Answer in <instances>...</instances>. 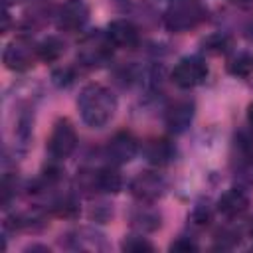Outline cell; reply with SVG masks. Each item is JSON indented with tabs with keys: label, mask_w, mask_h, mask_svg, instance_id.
I'll use <instances>...</instances> for the list:
<instances>
[{
	"label": "cell",
	"mask_w": 253,
	"mask_h": 253,
	"mask_svg": "<svg viewBox=\"0 0 253 253\" xmlns=\"http://www.w3.org/2000/svg\"><path fill=\"white\" fill-rule=\"evenodd\" d=\"M77 111L87 126L103 128L113 121L117 113V97L109 87L101 83H89L77 97Z\"/></svg>",
	"instance_id": "6da1fadb"
},
{
	"label": "cell",
	"mask_w": 253,
	"mask_h": 253,
	"mask_svg": "<svg viewBox=\"0 0 253 253\" xmlns=\"http://www.w3.org/2000/svg\"><path fill=\"white\" fill-rule=\"evenodd\" d=\"M208 16V10L202 0H170L162 22L164 28L172 34H186L198 28Z\"/></svg>",
	"instance_id": "7a4b0ae2"
},
{
	"label": "cell",
	"mask_w": 253,
	"mask_h": 253,
	"mask_svg": "<svg viewBox=\"0 0 253 253\" xmlns=\"http://www.w3.org/2000/svg\"><path fill=\"white\" fill-rule=\"evenodd\" d=\"M113 42L109 40L107 32H91L87 36H83L81 43H79V51L77 57L85 67H101L105 63L111 61L113 57Z\"/></svg>",
	"instance_id": "3957f363"
},
{
	"label": "cell",
	"mask_w": 253,
	"mask_h": 253,
	"mask_svg": "<svg viewBox=\"0 0 253 253\" xmlns=\"http://www.w3.org/2000/svg\"><path fill=\"white\" fill-rule=\"evenodd\" d=\"M36 59H40L38 43H34L26 36H20V38H14L12 42H8L2 51L4 67L10 71H16V73L30 71L34 67Z\"/></svg>",
	"instance_id": "277c9868"
},
{
	"label": "cell",
	"mask_w": 253,
	"mask_h": 253,
	"mask_svg": "<svg viewBox=\"0 0 253 253\" xmlns=\"http://www.w3.org/2000/svg\"><path fill=\"white\" fill-rule=\"evenodd\" d=\"M77 148V132L69 119H59L47 138V154L51 160H65Z\"/></svg>",
	"instance_id": "5b68a950"
},
{
	"label": "cell",
	"mask_w": 253,
	"mask_h": 253,
	"mask_svg": "<svg viewBox=\"0 0 253 253\" xmlns=\"http://www.w3.org/2000/svg\"><path fill=\"white\" fill-rule=\"evenodd\" d=\"M206 77H208V65L198 55H186V57H182L174 65V69L170 73L172 83L176 87H180V89H194V87L202 85L206 81Z\"/></svg>",
	"instance_id": "8992f818"
},
{
	"label": "cell",
	"mask_w": 253,
	"mask_h": 253,
	"mask_svg": "<svg viewBox=\"0 0 253 253\" xmlns=\"http://www.w3.org/2000/svg\"><path fill=\"white\" fill-rule=\"evenodd\" d=\"M166 188H168L166 178L158 172H152V170L138 172L128 184V190H130L132 198L138 200V202H146V204H152L158 198H162Z\"/></svg>",
	"instance_id": "52a82bcc"
},
{
	"label": "cell",
	"mask_w": 253,
	"mask_h": 253,
	"mask_svg": "<svg viewBox=\"0 0 253 253\" xmlns=\"http://www.w3.org/2000/svg\"><path fill=\"white\" fill-rule=\"evenodd\" d=\"M138 154V140L134 138L132 132L128 130H121L117 134L111 136V140L105 146V158L109 160V164L113 166H121L130 162L134 156Z\"/></svg>",
	"instance_id": "ba28073f"
},
{
	"label": "cell",
	"mask_w": 253,
	"mask_h": 253,
	"mask_svg": "<svg viewBox=\"0 0 253 253\" xmlns=\"http://www.w3.org/2000/svg\"><path fill=\"white\" fill-rule=\"evenodd\" d=\"M89 20V6L83 0H67L55 14V24L61 32H79Z\"/></svg>",
	"instance_id": "9c48e42d"
},
{
	"label": "cell",
	"mask_w": 253,
	"mask_h": 253,
	"mask_svg": "<svg viewBox=\"0 0 253 253\" xmlns=\"http://www.w3.org/2000/svg\"><path fill=\"white\" fill-rule=\"evenodd\" d=\"M196 105L192 99H176L164 109V125L170 132L180 134L188 130V126L194 121Z\"/></svg>",
	"instance_id": "30bf717a"
},
{
	"label": "cell",
	"mask_w": 253,
	"mask_h": 253,
	"mask_svg": "<svg viewBox=\"0 0 253 253\" xmlns=\"http://www.w3.org/2000/svg\"><path fill=\"white\" fill-rule=\"evenodd\" d=\"M249 204H251L249 194H247L243 188L233 186V188L225 190V192L219 196V200H217V204H215V210H217V213H221L225 219H237V217H241V215L249 210Z\"/></svg>",
	"instance_id": "8fae6325"
},
{
	"label": "cell",
	"mask_w": 253,
	"mask_h": 253,
	"mask_svg": "<svg viewBox=\"0 0 253 253\" xmlns=\"http://www.w3.org/2000/svg\"><path fill=\"white\" fill-rule=\"evenodd\" d=\"M83 178H85V186H89L97 192H103V194H117L123 190V184H125L121 172L113 164L97 168V170L85 174Z\"/></svg>",
	"instance_id": "7c38bea8"
},
{
	"label": "cell",
	"mask_w": 253,
	"mask_h": 253,
	"mask_svg": "<svg viewBox=\"0 0 253 253\" xmlns=\"http://www.w3.org/2000/svg\"><path fill=\"white\" fill-rule=\"evenodd\" d=\"M107 36L109 40L113 42L115 47H121V49H132L138 45L140 42V34H138V28L126 20V18H117L113 20L109 26H107Z\"/></svg>",
	"instance_id": "4fadbf2b"
},
{
	"label": "cell",
	"mask_w": 253,
	"mask_h": 253,
	"mask_svg": "<svg viewBox=\"0 0 253 253\" xmlns=\"http://www.w3.org/2000/svg\"><path fill=\"white\" fill-rule=\"evenodd\" d=\"M67 247L75 251H105L109 245L103 237V233L91 229V227H81L71 233H67Z\"/></svg>",
	"instance_id": "5bb4252c"
},
{
	"label": "cell",
	"mask_w": 253,
	"mask_h": 253,
	"mask_svg": "<svg viewBox=\"0 0 253 253\" xmlns=\"http://www.w3.org/2000/svg\"><path fill=\"white\" fill-rule=\"evenodd\" d=\"M142 152H144V158L150 164H154V166H168L176 158V144L170 138L160 136V138L148 140L144 144Z\"/></svg>",
	"instance_id": "9a60e30c"
},
{
	"label": "cell",
	"mask_w": 253,
	"mask_h": 253,
	"mask_svg": "<svg viewBox=\"0 0 253 253\" xmlns=\"http://www.w3.org/2000/svg\"><path fill=\"white\" fill-rule=\"evenodd\" d=\"M130 225H132V229L138 231V233L156 231V229L162 225L160 211L154 210L150 204L140 202V206H136V208L130 211Z\"/></svg>",
	"instance_id": "2e32d148"
},
{
	"label": "cell",
	"mask_w": 253,
	"mask_h": 253,
	"mask_svg": "<svg viewBox=\"0 0 253 253\" xmlns=\"http://www.w3.org/2000/svg\"><path fill=\"white\" fill-rule=\"evenodd\" d=\"M63 53H65V43H63V40L57 38V36H47V38H43V40L38 43V55H40V59L45 61V63L57 61Z\"/></svg>",
	"instance_id": "e0dca14e"
},
{
	"label": "cell",
	"mask_w": 253,
	"mask_h": 253,
	"mask_svg": "<svg viewBox=\"0 0 253 253\" xmlns=\"http://www.w3.org/2000/svg\"><path fill=\"white\" fill-rule=\"evenodd\" d=\"M231 45H233V40L225 32H213L202 40V49L211 55H223L231 49Z\"/></svg>",
	"instance_id": "ac0fdd59"
},
{
	"label": "cell",
	"mask_w": 253,
	"mask_h": 253,
	"mask_svg": "<svg viewBox=\"0 0 253 253\" xmlns=\"http://www.w3.org/2000/svg\"><path fill=\"white\" fill-rule=\"evenodd\" d=\"M227 71H229L233 77H241V79L249 77V75L253 73V53H249V51H239V53H235V55L229 59V63H227Z\"/></svg>",
	"instance_id": "d6986e66"
},
{
	"label": "cell",
	"mask_w": 253,
	"mask_h": 253,
	"mask_svg": "<svg viewBox=\"0 0 253 253\" xmlns=\"http://www.w3.org/2000/svg\"><path fill=\"white\" fill-rule=\"evenodd\" d=\"M51 211L59 217H75L79 213V204L73 194H59L51 200Z\"/></svg>",
	"instance_id": "ffe728a7"
},
{
	"label": "cell",
	"mask_w": 253,
	"mask_h": 253,
	"mask_svg": "<svg viewBox=\"0 0 253 253\" xmlns=\"http://www.w3.org/2000/svg\"><path fill=\"white\" fill-rule=\"evenodd\" d=\"M211 217H213V211H211V206L206 202H200V204H196L194 206V210L190 211V215H188V221H190V225H194V227H198V229H204L206 225H210V221H211Z\"/></svg>",
	"instance_id": "44dd1931"
},
{
	"label": "cell",
	"mask_w": 253,
	"mask_h": 253,
	"mask_svg": "<svg viewBox=\"0 0 253 253\" xmlns=\"http://www.w3.org/2000/svg\"><path fill=\"white\" fill-rule=\"evenodd\" d=\"M121 249L128 253H148L154 251V245L144 237V233H136V235H126L121 243Z\"/></svg>",
	"instance_id": "7402d4cb"
},
{
	"label": "cell",
	"mask_w": 253,
	"mask_h": 253,
	"mask_svg": "<svg viewBox=\"0 0 253 253\" xmlns=\"http://www.w3.org/2000/svg\"><path fill=\"white\" fill-rule=\"evenodd\" d=\"M215 241H217V247L221 249H231L239 243V231L235 229H229V227H223L215 233Z\"/></svg>",
	"instance_id": "603a6c76"
},
{
	"label": "cell",
	"mask_w": 253,
	"mask_h": 253,
	"mask_svg": "<svg viewBox=\"0 0 253 253\" xmlns=\"http://www.w3.org/2000/svg\"><path fill=\"white\" fill-rule=\"evenodd\" d=\"M51 81L57 87H69L75 81V71L71 67H59V69H55L51 73Z\"/></svg>",
	"instance_id": "cb8c5ba5"
},
{
	"label": "cell",
	"mask_w": 253,
	"mask_h": 253,
	"mask_svg": "<svg viewBox=\"0 0 253 253\" xmlns=\"http://www.w3.org/2000/svg\"><path fill=\"white\" fill-rule=\"evenodd\" d=\"M170 251H180V253H190V251H198V243L188 237V235H180L170 243Z\"/></svg>",
	"instance_id": "d4e9b609"
},
{
	"label": "cell",
	"mask_w": 253,
	"mask_h": 253,
	"mask_svg": "<svg viewBox=\"0 0 253 253\" xmlns=\"http://www.w3.org/2000/svg\"><path fill=\"white\" fill-rule=\"evenodd\" d=\"M111 215H113V208H109L107 204H99L97 208L91 210V217H93L95 221H101V223L107 221Z\"/></svg>",
	"instance_id": "484cf974"
},
{
	"label": "cell",
	"mask_w": 253,
	"mask_h": 253,
	"mask_svg": "<svg viewBox=\"0 0 253 253\" xmlns=\"http://www.w3.org/2000/svg\"><path fill=\"white\" fill-rule=\"evenodd\" d=\"M247 123H249V126L253 128V101H251L249 107H247Z\"/></svg>",
	"instance_id": "4316f807"
},
{
	"label": "cell",
	"mask_w": 253,
	"mask_h": 253,
	"mask_svg": "<svg viewBox=\"0 0 253 253\" xmlns=\"http://www.w3.org/2000/svg\"><path fill=\"white\" fill-rule=\"evenodd\" d=\"M245 36H247L249 40H253V20H251V22L245 26Z\"/></svg>",
	"instance_id": "83f0119b"
},
{
	"label": "cell",
	"mask_w": 253,
	"mask_h": 253,
	"mask_svg": "<svg viewBox=\"0 0 253 253\" xmlns=\"http://www.w3.org/2000/svg\"><path fill=\"white\" fill-rule=\"evenodd\" d=\"M26 251H49L47 247H43V245H30Z\"/></svg>",
	"instance_id": "f1b7e54d"
},
{
	"label": "cell",
	"mask_w": 253,
	"mask_h": 253,
	"mask_svg": "<svg viewBox=\"0 0 253 253\" xmlns=\"http://www.w3.org/2000/svg\"><path fill=\"white\" fill-rule=\"evenodd\" d=\"M249 237H251V241H253V219H251V223H249Z\"/></svg>",
	"instance_id": "f546056e"
},
{
	"label": "cell",
	"mask_w": 253,
	"mask_h": 253,
	"mask_svg": "<svg viewBox=\"0 0 253 253\" xmlns=\"http://www.w3.org/2000/svg\"><path fill=\"white\" fill-rule=\"evenodd\" d=\"M249 166H251V172H253V162H251V164H249ZM251 178H253V174H251Z\"/></svg>",
	"instance_id": "4dcf8cb0"
}]
</instances>
